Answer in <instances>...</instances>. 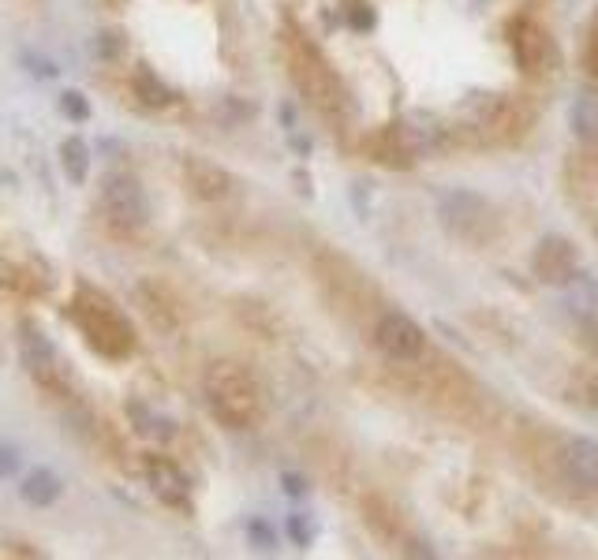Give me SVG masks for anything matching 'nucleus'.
<instances>
[{
  "label": "nucleus",
  "instance_id": "nucleus-15",
  "mask_svg": "<svg viewBox=\"0 0 598 560\" xmlns=\"http://www.w3.org/2000/svg\"><path fill=\"white\" fill-rule=\"evenodd\" d=\"M572 120V135L584 142H598V98L595 94H584V98H576L569 112Z\"/></svg>",
  "mask_w": 598,
  "mask_h": 560
},
{
  "label": "nucleus",
  "instance_id": "nucleus-21",
  "mask_svg": "<svg viewBox=\"0 0 598 560\" xmlns=\"http://www.w3.org/2000/svg\"><path fill=\"white\" fill-rule=\"evenodd\" d=\"M584 64L591 68V75H598V19H595V27H591V38H587Z\"/></svg>",
  "mask_w": 598,
  "mask_h": 560
},
{
  "label": "nucleus",
  "instance_id": "nucleus-8",
  "mask_svg": "<svg viewBox=\"0 0 598 560\" xmlns=\"http://www.w3.org/2000/svg\"><path fill=\"white\" fill-rule=\"evenodd\" d=\"M509 49H513L516 64H520L527 75L546 71V60H550V34H546L535 19L516 15L513 23H509Z\"/></svg>",
  "mask_w": 598,
  "mask_h": 560
},
{
  "label": "nucleus",
  "instance_id": "nucleus-1",
  "mask_svg": "<svg viewBox=\"0 0 598 560\" xmlns=\"http://www.w3.org/2000/svg\"><path fill=\"white\" fill-rule=\"evenodd\" d=\"M206 404L228 430H247L262 415V389L243 366L214 363L206 370Z\"/></svg>",
  "mask_w": 598,
  "mask_h": 560
},
{
  "label": "nucleus",
  "instance_id": "nucleus-13",
  "mask_svg": "<svg viewBox=\"0 0 598 560\" xmlns=\"http://www.w3.org/2000/svg\"><path fill=\"white\" fill-rule=\"evenodd\" d=\"M19 340H23V363L34 378L49 381V370H57V355H53V344L42 336L38 325L23 322L19 325Z\"/></svg>",
  "mask_w": 598,
  "mask_h": 560
},
{
  "label": "nucleus",
  "instance_id": "nucleus-4",
  "mask_svg": "<svg viewBox=\"0 0 598 560\" xmlns=\"http://www.w3.org/2000/svg\"><path fill=\"white\" fill-rule=\"evenodd\" d=\"M374 344L382 351L385 359H393V363H415L423 348H427V333L419 329V322H412L408 314H400V310H389L378 318L374 325Z\"/></svg>",
  "mask_w": 598,
  "mask_h": 560
},
{
  "label": "nucleus",
  "instance_id": "nucleus-6",
  "mask_svg": "<svg viewBox=\"0 0 598 560\" xmlns=\"http://www.w3.org/2000/svg\"><path fill=\"white\" fill-rule=\"evenodd\" d=\"M442 217L456 236H464V239H483L486 232H490V224H494L490 202L479 195H471V191H453V195H445Z\"/></svg>",
  "mask_w": 598,
  "mask_h": 560
},
{
  "label": "nucleus",
  "instance_id": "nucleus-18",
  "mask_svg": "<svg viewBox=\"0 0 598 560\" xmlns=\"http://www.w3.org/2000/svg\"><path fill=\"white\" fill-rule=\"evenodd\" d=\"M135 94H139L146 105H169L172 101V90L157 83L150 71H139V75H135Z\"/></svg>",
  "mask_w": 598,
  "mask_h": 560
},
{
  "label": "nucleus",
  "instance_id": "nucleus-24",
  "mask_svg": "<svg viewBox=\"0 0 598 560\" xmlns=\"http://www.w3.org/2000/svg\"><path fill=\"white\" fill-rule=\"evenodd\" d=\"M288 527H292V538H296L299 546H307V542H311V527H303V516H292Z\"/></svg>",
  "mask_w": 598,
  "mask_h": 560
},
{
  "label": "nucleus",
  "instance_id": "nucleus-14",
  "mask_svg": "<svg viewBox=\"0 0 598 560\" xmlns=\"http://www.w3.org/2000/svg\"><path fill=\"white\" fill-rule=\"evenodd\" d=\"M60 493H64V486H60V478L53 475L49 467L30 471V475L23 478V486H19V497H23L27 504H34V508H49V504H57Z\"/></svg>",
  "mask_w": 598,
  "mask_h": 560
},
{
  "label": "nucleus",
  "instance_id": "nucleus-20",
  "mask_svg": "<svg viewBox=\"0 0 598 560\" xmlns=\"http://www.w3.org/2000/svg\"><path fill=\"white\" fill-rule=\"evenodd\" d=\"M19 471V448L0 441V478H12Z\"/></svg>",
  "mask_w": 598,
  "mask_h": 560
},
{
  "label": "nucleus",
  "instance_id": "nucleus-22",
  "mask_svg": "<svg viewBox=\"0 0 598 560\" xmlns=\"http://www.w3.org/2000/svg\"><path fill=\"white\" fill-rule=\"evenodd\" d=\"M247 534L255 538V546H258V549H270V546H273V534L266 531V527H262L258 519H255V523H251V527H247Z\"/></svg>",
  "mask_w": 598,
  "mask_h": 560
},
{
  "label": "nucleus",
  "instance_id": "nucleus-9",
  "mask_svg": "<svg viewBox=\"0 0 598 560\" xmlns=\"http://www.w3.org/2000/svg\"><path fill=\"white\" fill-rule=\"evenodd\" d=\"M299 83H303V90H307V98L326 112V116H337V112L344 109L341 83L333 79V71H329L314 53H303V60H299Z\"/></svg>",
  "mask_w": 598,
  "mask_h": 560
},
{
  "label": "nucleus",
  "instance_id": "nucleus-2",
  "mask_svg": "<svg viewBox=\"0 0 598 560\" xmlns=\"http://www.w3.org/2000/svg\"><path fill=\"white\" fill-rule=\"evenodd\" d=\"M75 322L83 325L86 340L98 351H105V355H128V351L135 348L131 325L124 322L109 303H101L94 292H90V299H86V292L79 295V303H75Z\"/></svg>",
  "mask_w": 598,
  "mask_h": 560
},
{
  "label": "nucleus",
  "instance_id": "nucleus-5",
  "mask_svg": "<svg viewBox=\"0 0 598 560\" xmlns=\"http://www.w3.org/2000/svg\"><path fill=\"white\" fill-rule=\"evenodd\" d=\"M531 273H535L542 284L569 288L572 280L580 277V251H576L565 236L539 239V247H535V254H531Z\"/></svg>",
  "mask_w": 598,
  "mask_h": 560
},
{
  "label": "nucleus",
  "instance_id": "nucleus-23",
  "mask_svg": "<svg viewBox=\"0 0 598 560\" xmlns=\"http://www.w3.org/2000/svg\"><path fill=\"white\" fill-rule=\"evenodd\" d=\"M584 344L598 355V318H584Z\"/></svg>",
  "mask_w": 598,
  "mask_h": 560
},
{
  "label": "nucleus",
  "instance_id": "nucleus-25",
  "mask_svg": "<svg viewBox=\"0 0 598 560\" xmlns=\"http://www.w3.org/2000/svg\"><path fill=\"white\" fill-rule=\"evenodd\" d=\"M584 396H587V407L598 415V374L591 381H587V389H584Z\"/></svg>",
  "mask_w": 598,
  "mask_h": 560
},
{
  "label": "nucleus",
  "instance_id": "nucleus-3",
  "mask_svg": "<svg viewBox=\"0 0 598 560\" xmlns=\"http://www.w3.org/2000/svg\"><path fill=\"white\" fill-rule=\"evenodd\" d=\"M471 127H475L486 142H513L524 135L527 116L513 98L490 94V98H479L471 105Z\"/></svg>",
  "mask_w": 598,
  "mask_h": 560
},
{
  "label": "nucleus",
  "instance_id": "nucleus-10",
  "mask_svg": "<svg viewBox=\"0 0 598 560\" xmlns=\"http://www.w3.org/2000/svg\"><path fill=\"white\" fill-rule=\"evenodd\" d=\"M184 180L202 202H221V198L232 195V176L210 157H184Z\"/></svg>",
  "mask_w": 598,
  "mask_h": 560
},
{
  "label": "nucleus",
  "instance_id": "nucleus-17",
  "mask_svg": "<svg viewBox=\"0 0 598 560\" xmlns=\"http://www.w3.org/2000/svg\"><path fill=\"white\" fill-rule=\"evenodd\" d=\"M363 516H367V523L374 527V534L378 538H397L400 527H397V516L385 508L378 497H371V501H363Z\"/></svg>",
  "mask_w": 598,
  "mask_h": 560
},
{
  "label": "nucleus",
  "instance_id": "nucleus-12",
  "mask_svg": "<svg viewBox=\"0 0 598 560\" xmlns=\"http://www.w3.org/2000/svg\"><path fill=\"white\" fill-rule=\"evenodd\" d=\"M146 482L157 493V501H165L169 508H191V490H187V478L176 463L161 460V456L146 460Z\"/></svg>",
  "mask_w": 598,
  "mask_h": 560
},
{
  "label": "nucleus",
  "instance_id": "nucleus-19",
  "mask_svg": "<svg viewBox=\"0 0 598 560\" xmlns=\"http://www.w3.org/2000/svg\"><path fill=\"white\" fill-rule=\"evenodd\" d=\"M60 112H64L68 120H75V124H83V120H90V101H86L79 90H64V94H60Z\"/></svg>",
  "mask_w": 598,
  "mask_h": 560
},
{
  "label": "nucleus",
  "instance_id": "nucleus-11",
  "mask_svg": "<svg viewBox=\"0 0 598 560\" xmlns=\"http://www.w3.org/2000/svg\"><path fill=\"white\" fill-rule=\"evenodd\" d=\"M561 471L572 486L580 490H598V441L591 437H572L569 445L561 448Z\"/></svg>",
  "mask_w": 598,
  "mask_h": 560
},
{
  "label": "nucleus",
  "instance_id": "nucleus-7",
  "mask_svg": "<svg viewBox=\"0 0 598 560\" xmlns=\"http://www.w3.org/2000/svg\"><path fill=\"white\" fill-rule=\"evenodd\" d=\"M101 206L109 213L116 228H139L146 224V195L139 180L131 176H109L105 191H101Z\"/></svg>",
  "mask_w": 598,
  "mask_h": 560
},
{
  "label": "nucleus",
  "instance_id": "nucleus-16",
  "mask_svg": "<svg viewBox=\"0 0 598 560\" xmlns=\"http://www.w3.org/2000/svg\"><path fill=\"white\" fill-rule=\"evenodd\" d=\"M60 165L68 172V180L72 183H86V172H90V150H86V142L79 135L60 142Z\"/></svg>",
  "mask_w": 598,
  "mask_h": 560
}]
</instances>
